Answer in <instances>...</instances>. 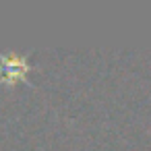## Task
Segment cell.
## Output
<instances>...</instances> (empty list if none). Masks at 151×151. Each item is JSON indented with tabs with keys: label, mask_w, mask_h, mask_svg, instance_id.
Instances as JSON below:
<instances>
[{
	"label": "cell",
	"mask_w": 151,
	"mask_h": 151,
	"mask_svg": "<svg viewBox=\"0 0 151 151\" xmlns=\"http://www.w3.org/2000/svg\"><path fill=\"white\" fill-rule=\"evenodd\" d=\"M29 73V60L21 54H0V79L13 83L19 79H25Z\"/></svg>",
	"instance_id": "6da1fadb"
}]
</instances>
